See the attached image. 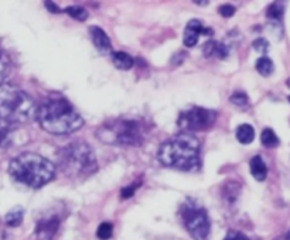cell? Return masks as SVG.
<instances>
[{
    "label": "cell",
    "instance_id": "1",
    "mask_svg": "<svg viewBox=\"0 0 290 240\" xmlns=\"http://www.w3.org/2000/svg\"><path fill=\"white\" fill-rule=\"evenodd\" d=\"M157 158L164 167L194 172L201 168V144L193 133L181 131L158 147Z\"/></svg>",
    "mask_w": 290,
    "mask_h": 240
},
{
    "label": "cell",
    "instance_id": "2",
    "mask_svg": "<svg viewBox=\"0 0 290 240\" xmlns=\"http://www.w3.org/2000/svg\"><path fill=\"white\" fill-rule=\"evenodd\" d=\"M37 120L50 134H71L84 126V119L67 99L54 96L47 98L37 108Z\"/></svg>",
    "mask_w": 290,
    "mask_h": 240
},
{
    "label": "cell",
    "instance_id": "3",
    "mask_svg": "<svg viewBox=\"0 0 290 240\" xmlns=\"http://www.w3.org/2000/svg\"><path fill=\"white\" fill-rule=\"evenodd\" d=\"M9 174L13 180L26 187L41 188L54 178L55 165L43 155L21 153L10 161Z\"/></svg>",
    "mask_w": 290,
    "mask_h": 240
},
{
    "label": "cell",
    "instance_id": "4",
    "mask_svg": "<svg viewBox=\"0 0 290 240\" xmlns=\"http://www.w3.org/2000/svg\"><path fill=\"white\" fill-rule=\"evenodd\" d=\"M147 123L138 118L106 120L97 130L98 140L114 146H141L147 134Z\"/></svg>",
    "mask_w": 290,
    "mask_h": 240
},
{
    "label": "cell",
    "instance_id": "5",
    "mask_svg": "<svg viewBox=\"0 0 290 240\" xmlns=\"http://www.w3.org/2000/svg\"><path fill=\"white\" fill-rule=\"evenodd\" d=\"M57 164L64 175L74 180L88 178L98 171L95 151L82 140L71 141L62 147L57 155Z\"/></svg>",
    "mask_w": 290,
    "mask_h": 240
},
{
    "label": "cell",
    "instance_id": "6",
    "mask_svg": "<svg viewBox=\"0 0 290 240\" xmlns=\"http://www.w3.org/2000/svg\"><path fill=\"white\" fill-rule=\"evenodd\" d=\"M34 118H37V106L30 95L17 86H0V119L20 124Z\"/></svg>",
    "mask_w": 290,
    "mask_h": 240
},
{
    "label": "cell",
    "instance_id": "7",
    "mask_svg": "<svg viewBox=\"0 0 290 240\" xmlns=\"http://www.w3.org/2000/svg\"><path fill=\"white\" fill-rule=\"evenodd\" d=\"M180 214L184 228L194 240H208L211 223L202 206L197 205L193 201H188L181 206Z\"/></svg>",
    "mask_w": 290,
    "mask_h": 240
},
{
    "label": "cell",
    "instance_id": "8",
    "mask_svg": "<svg viewBox=\"0 0 290 240\" xmlns=\"http://www.w3.org/2000/svg\"><path fill=\"white\" fill-rule=\"evenodd\" d=\"M217 120V112L207 109V108H200L194 106L188 111H184L180 113L177 126L183 131L193 133V131H202V130L210 129L214 126Z\"/></svg>",
    "mask_w": 290,
    "mask_h": 240
},
{
    "label": "cell",
    "instance_id": "9",
    "mask_svg": "<svg viewBox=\"0 0 290 240\" xmlns=\"http://www.w3.org/2000/svg\"><path fill=\"white\" fill-rule=\"evenodd\" d=\"M60 228V218L57 215H50L40 219L35 228V236L38 240H53Z\"/></svg>",
    "mask_w": 290,
    "mask_h": 240
},
{
    "label": "cell",
    "instance_id": "10",
    "mask_svg": "<svg viewBox=\"0 0 290 240\" xmlns=\"http://www.w3.org/2000/svg\"><path fill=\"white\" fill-rule=\"evenodd\" d=\"M214 34V30L210 27H205L202 24L200 20H191L188 21V24L184 30V37H183V41H184L185 47H194L200 35H212Z\"/></svg>",
    "mask_w": 290,
    "mask_h": 240
},
{
    "label": "cell",
    "instance_id": "11",
    "mask_svg": "<svg viewBox=\"0 0 290 240\" xmlns=\"http://www.w3.org/2000/svg\"><path fill=\"white\" fill-rule=\"evenodd\" d=\"M88 30L91 40H92V43H94L98 51L101 54H108V52L112 51V44H111V40H109V37H108L104 28L98 26H91Z\"/></svg>",
    "mask_w": 290,
    "mask_h": 240
},
{
    "label": "cell",
    "instance_id": "12",
    "mask_svg": "<svg viewBox=\"0 0 290 240\" xmlns=\"http://www.w3.org/2000/svg\"><path fill=\"white\" fill-rule=\"evenodd\" d=\"M16 129H17V124H13L4 119H0V148L9 147L11 144Z\"/></svg>",
    "mask_w": 290,
    "mask_h": 240
},
{
    "label": "cell",
    "instance_id": "13",
    "mask_svg": "<svg viewBox=\"0 0 290 240\" xmlns=\"http://www.w3.org/2000/svg\"><path fill=\"white\" fill-rule=\"evenodd\" d=\"M229 54V48L224 43H217V41H207L204 45V55L205 57H211L215 55L221 60L227 58Z\"/></svg>",
    "mask_w": 290,
    "mask_h": 240
},
{
    "label": "cell",
    "instance_id": "14",
    "mask_svg": "<svg viewBox=\"0 0 290 240\" xmlns=\"http://www.w3.org/2000/svg\"><path fill=\"white\" fill-rule=\"evenodd\" d=\"M249 168H251V174L254 175V178L256 181H265L268 177V167L262 160V157L255 155L251 163H249Z\"/></svg>",
    "mask_w": 290,
    "mask_h": 240
},
{
    "label": "cell",
    "instance_id": "15",
    "mask_svg": "<svg viewBox=\"0 0 290 240\" xmlns=\"http://www.w3.org/2000/svg\"><path fill=\"white\" fill-rule=\"evenodd\" d=\"M112 57V62L118 69H122V71H128L133 67L135 60L128 54V52L123 51H115L111 54Z\"/></svg>",
    "mask_w": 290,
    "mask_h": 240
},
{
    "label": "cell",
    "instance_id": "16",
    "mask_svg": "<svg viewBox=\"0 0 290 240\" xmlns=\"http://www.w3.org/2000/svg\"><path fill=\"white\" fill-rule=\"evenodd\" d=\"M237 138L241 144H251L255 138V130L251 124H241L237 129Z\"/></svg>",
    "mask_w": 290,
    "mask_h": 240
},
{
    "label": "cell",
    "instance_id": "17",
    "mask_svg": "<svg viewBox=\"0 0 290 240\" xmlns=\"http://www.w3.org/2000/svg\"><path fill=\"white\" fill-rule=\"evenodd\" d=\"M10 69H11V61L7 57V54L0 48V86L9 77Z\"/></svg>",
    "mask_w": 290,
    "mask_h": 240
},
{
    "label": "cell",
    "instance_id": "18",
    "mask_svg": "<svg viewBox=\"0 0 290 240\" xmlns=\"http://www.w3.org/2000/svg\"><path fill=\"white\" fill-rule=\"evenodd\" d=\"M256 71L264 77H269L275 71L273 61L271 58H268V57H261L259 60L256 61Z\"/></svg>",
    "mask_w": 290,
    "mask_h": 240
},
{
    "label": "cell",
    "instance_id": "19",
    "mask_svg": "<svg viewBox=\"0 0 290 240\" xmlns=\"http://www.w3.org/2000/svg\"><path fill=\"white\" fill-rule=\"evenodd\" d=\"M261 141L268 148L279 146V137L276 136V133L272 129H264L262 134H261Z\"/></svg>",
    "mask_w": 290,
    "mask_h": 240
},
{
    "label": "cell",
    "instance_id": "20",
    "mask_svg": "<svg viewBox=\"0 0 290 240\" xmlns=\"http://www.w3.org/2000/svg\"><path fill=\"white\" fill-rule=\"evenodd\" d=\"M23 209L21 208H16V209H13V211H10L9 214L6 215V218H4V222L7 226H11V228H16L18 226L20 223L23 222Z\"/></svg>",
    "mask_w": 290,
    "mask_h": 240
},
{
    "label": "cell",
    "instance_id": "21",
    "mask_svg": "<svg viewBox=\"0 0 290 240\" xmlns=\"http://www.w3.org/2000/svg\"><path fill=\"white\" fill-rule=\"evenodd\" d=\"M239 192H241V187L238 185L237 182H229V184L225 185V188H224V198L227 199V202L234 204L238 199Z\"/></svg>",
    "mask_w": 290,
    "mask_h": 240
},
{
    "label": "cell",
    "instance_id": "22",
    "mask_svg": "<svg viewBox=\"0 0 290 240\" xmlns=\"http://www.w3.org/2000/svg\"><path fill=\"white\" fill-rule=\"evenodd\" d=\"M65 13H68L71 17L79 20V21H84V20L88 18V11L82 6H70V7L65 9Z\"/></svg>",
    "mask_w": 290,
    "mask_h": 240
},
{
    "label": "cell",
    "instance_id": "23",
    "mask_svg": "<svg viewBox=\"0 0 290 240\" xmlns=\"http://www.w3.org/2000/svg\"><path fill=\"white\" fill-rule=\"evenodd\" d=\"M285 13V6L282 3H272L268 9V18L271 20H282Z\"/></svg>",
    "mask_w": 290,
    "mask_h": 240
},
{
    "label": "cell",
    "instance_id": "24",
    "mask_svg": "<svg viewBox=\"0 0 290 240\" xmlns=\"http://www.w3.org/2000/svg\"><path fill=\"white\" fill-rule=\"evenodd\" d=\"M112 233H114V225L109 222H104L99 225L97 231V236L99 239L108 240L112 238Z\"/></svg>",
    "mask_w": 290,
    "mask_h": 240
},
{
    "label": "cell",
    "instance_id": "25",
    "mask_svg": "<svg viewBox=\"0 0 290 240\" xmlns=\"http://www.w3.org/2000/svg\"><path fill=\"white\" fill-rule=\"evenodd\" d=\"M231 102L237 106H245L248 103V95L244 92H235V94L231 96Z\"/></svg>",
    "mask_w": 290,
    "mask_h": 240
},
{
    "label": "cell",
    "instance_id": "26",
    "mask_svg": "<svg viewBox=\"0 0 290 240\" xmlns=\"http://www.w3.org/2000/svg\"><path fill=\"white\" fill-rule=\"evenodd\" d=\"M254 48H255L258 52L265 54V52L268 51V48H269V43H268L265 38H258V40L254 41Z\"/></svg>",
    "mask_w": 290,
    "mask_h": 240
},
{
    "label": "cell",
    "instance_id": "27",
    "mask_svg": "<svg viewBox=\"0 0 290 240\" xmlns=\"http://www.w3.org/2000/svg\"><path fill=\"white\" fill-rule=\"evenodd\" d=\"M220 14L222 16V17H232V16L235 14V7H234V6H231V4L221 6Z\"/></svg>",
    "mask_w": 290,
    "mask_h": 240
},
{
    "label": "cell",
    "instance_id": "28",
    "mask_svg": "<svg viewBox=\"0 0 290 240\" xmlns=\"http://www.w3.org/2000/svg\"><path fill=\"white\" fill-rule=\"evenodd\" d=\"M224 240H249L246 238L244 233H241V232H235V231H229L227 233V236H225V239Z\"/></svg>",
    "mask_w": 290,
    "mask_h": 240
},
{
    "label": "cell",
    "instance_id": "29",
    "mask_svg": "<svg viewBox=\"0 0 290 240\" xmlns=\"http://www.w3.org/2000/svg\"><path fill=\"white\" fill-rule=\"evenodd\" d=\"M136 189H138V185H131V187H126V188L122 189V192H121V195L122 198H131L136 192Z\"/></svg>",
    "mask_w": 290,
    "mask_h": 240
},
{
    "label": "cell",
    "instance_id": "30",
    "mask_svg": "<svg viewBox=\"0 0 290 240\" xmlns=\"http://www.w3.org/2000/svg\"><path fill=\"white\" fill-rule=\"evenodd\" d=\"M45 6H48V10H51V11H55V13H58L60 9H58V6L57 4H54L51 1H45Z\"/></svg>",
    "mask_w": 290,
    "mask_h": 240
},
{
    "label": "cell",
    "instance_id": "31",
    "mask_svg": "<svg viewBox=\"0 0 290 240\" xmlns=\"http://www.w3.org/2000/svg\"><path fill=\"white\" fill-rule=\"evenodd\" d=\"M275 240H290V231L286 232V233H283L282 236H279L278 239H275Z\"/></svg>",
    "mask_w": 290,
    "mask_h": 240
},
{
    "label": "cell",
    "instance_id": "32",
    "mask_svg": "<svg viewBox=\"0 0 290 240\" xmlns=\"http://www.w3.org/2000/svg\"><path fill=\"white\" fill-rule=\"evenodd\" d=\"M289 102H290V96H289Z\"/></svg>",
    "mask_w": 290,
    "mask_h": 240
}]
</instances>
